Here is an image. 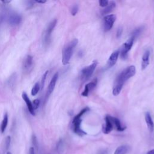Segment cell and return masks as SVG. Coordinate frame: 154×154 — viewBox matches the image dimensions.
Wrapping results in <instances>:
<instances>
[{
	"mask_svg": "<svg viewBox=\"0 0 154 154\" xmlns=\"http://www.w3.org/2000/svg\"><path fill=\"white\" fill-rule=\"evenodd\" d=\"M34 2H35L37 3H39V4H44V3H45L46 2V1H43V0H42V1H37V0H36V1H34Z\"/></svg>",
	"mask_w": 154,
	"mask_h": 154,
	"instance_id": "32",
	"label": "cell"
},
{
	"mask_svg": "<svg viewBox=\"0 0 154 154\" xmlns=\"http://www.w3.org/2000/svg\"><path fill=\"white\" fill-rule=\"evenodd\" d=\"M48 72L49 71L48 70H46L43 75V76L42 78V79H41V85H40V88H41V90H42L44 87V85H45V81H46V77L48 76Z\"/></svg>",
	"mask_w": 154,
	"mask_h": 154,
	"instance_id": "23",
	"label": "cell"
},
{
	"mask_svg": "<svg viewBox=\"0 0 154 154\" xmlns=\"http://www.w3.org/2000/svg\"><path fill=\"white\" fill-rule=\"evenodd\" d=\"M8 20L10 25L12 26H16L20 23L22 17L19 14L16 12H13L9 14Z\"/></svg>",
	"mask_w": 154,
	"mask_h": 154,
	"instance_id": "11",
	"label": "cell"
},
{
	"mask_svg": "<svg viewBox=\"0 0 154 154\" xmlns=\"http://www.w3.org/2000/svg\"><path fill=\"white\" fill-rule=\"evenodd\" d=\"M57 23V20L56 19L52 20L48 25L45 33H44V37H43V42L46 45H48L51 40V34L52 31H54L56 25Z\"/></svg>",
	"mask_w": 154,
	"mask_h": 154,
	"instance_id": "6",
	"label": "cell"
},
{
	"mask_svg": "<svg viewBox=\"0 0 154 154\" xmlns=\"http://www.w3.org/2000/svg\"><path fill=\"white\" fill-rule=\"evenodd\" d=\"M116 6V2L114 1L109 2L108 5L101 11L102 15H105V14L107 15V14H108L113 9H114Z\"/></svg>",
	"mask_w": 154,
	"mask_h": 154,
	"instance_id": "17",
	"label": "cell"
},
{
	"mask_svg": "<svg viewBox=\"0 0 154 154\" xmlns=\"http://www.w3.org/2000/svg\"><path fill=\"white\" fill-rule=\"evenodd\" d=\"M136 72L135 67L133 65L129 66L123 69L116 78L112 88V94L117 96L120 94L122 89L127 80L134 76Z\"/></svg>",
	"mask_w": 154,
	"mask_h": 154,
	"instance_id": "1",
	"label": "cell"
},
{
	"mask_svg": "<svg viewBox=\"0 0 154 154\" xmlns=\"http://www.w3.org/2000/svg\"><path fill=\"white\" fill-rule=\"evenodd\" d=\"M11 2V1H10V0H5V1H1V2H2L3 4H10Z\"/></svg>",
	"mask_w": 154,
	"mask_h": 154,
	"instance_id": "31",
	"label": "cell"
},
{
	"mask_svg": "<svg viewBox=\"0 0 154 154\" xmlns=\"http://www.w3.org/2000/svg\"><path fill=\"white\" fill-rule=\"evenodd\" d=\"M28 154H35V151H34V148L33 147H31L29 149V153Z\"/></svg>",
	"mask_w": 154,
	"mask_h": 154,
	"instance_id": "30",
	"label": "cell"
},
{
	"mask_svg": "<svg viewBox=\"0 0 154 154\" xmlns=\"http://www.w3.org/2000/svg\"><path fill=\"white\" fill-rule=\"evenodd\" d=\"M8 114L7 112H5L4 115V117L2 120L1 126H0V131H1V133H4L5 132L6 128L7 126V125H8Z\"/></svg>",
	"mask_w": 154,
	"mask_h": 154,
	"instance_id": "19",
	"label": "cell"
},
{
	"mask_svg": "<svg viewBox=\"0 0 154 154\" xmlns=\"http://www.w3.org/2000/svg\"><path fill=\"white\" fill-rule=\"evenodd\" d=\"M112 117V116H111L110 115H106L105 117V123L103 126L102 132L105 134H109L112 131L113 128H114Z\"/></svg>",
	"mask_w": 154,
	"mask_h": 154,
	"instance_id": "8",
	"label": "cell"
},
{
	"mask_svg": "<svg viewBox=\"0 0 154 154\" xmlns=\"http://www.w3.org/2000/svg\"><path fill=\"white\" fill-rule=\"evenodd\" d=\"M32 143L34 144V146L35 147H37V138L35 137V135H32ZM34 147H33L34 148Z\"/></svg>",
	"mask_w": 154,
	"mask_h": 154,
	"instance_id": "29",
	"label": "cell"
},
{
	"mask_svg": "<svg viewBox=\"0 0 154 154\" xmlns=\"http://www.w3.org/2000/svg\"><path fill=\"white\" fill-rule=\"evenodd\" d=\"M40 85L39 83L36 82L31 89V95L32 96H34L37 95V94L38 93V91L40 90Z\"/></svg>",
	"mask_w": 154,
	"mask_h": 154,
	"instance_id": "22",
	"label": "cell"
},
{
	"mask_svg": "<svg viewBox=\"0 0 154 154\" xmlns=\"http://www.w3.org/2000/svg\"><path fill=\"white\" fill-rule=\"evenodd\" d=\"M97 65V61H94L88 66L84 67L81 72V79L82 81H86L91 76L93 75L96 67Z\"/></svg>",
	"mask_w": 154,
	"mask_h": 154,
	"instance_id": "4",
	"label": "cell"
},
{
	"mask_svg": "<svg viewBox=\"0 0 154 154\" xmlns=\"http://www.w3.org/2000/svg\"><path fill=\"white\" fill-rule=\"evenodd\" d=\"M33 64V57L30 55H28L25 57L23 63V71L25 72H28L30 71L31 69L32 68Z\"/></svg>",
	"mask_w": 154,
	"mask_h": 154,
	"instance_id": "13",
	"label": "cell"
},
{
	"mask_svg": "<svg viewBox=\"0 0 154 154\" xmlns=\"http://www.w3.org/2000/svg\"><path fill=\"white\" fill-rule=\"evenodd\" d=\"M99 5L101 7H106L108 4L109 1L107 0H100L99 1Z\"/></svg>",
	"mask_w": 154,
	"mask_h": 154,
	"instance_id": "27",
	"label": "cell"
},
{
	"mask_svg": "<svg viewBox=\"0 0 154 154\" xmlns=\"http://www.w3.org/2000/svg\"><path fill=\"white\" fill-rule=\"evenodd\" d=\"M122 33H123V29L120 27L118 28V29L117 30V32H116V37L117 38H120L122 35Z\"/></svg>",
	"mask_w": 154,
	"mask_h": 154,
	"instance_id": "28",
	"label": "cell"
},
{
	"mask_svg": "<svg viewBox=\"0 0 154 154\" xmlns=\"http://www.w3.org/2000/svg\"><path fill=\"white\" fill-rule=\"evenodd\" d=\"M78 9H79V8H78V5H76V4L73 5L71 9H70L71 14L72 16H75L76 14V13H78Z\"/></svg>",
	"mask_w": 154,
	"mask_h": 154,
	"instance_id": "24",
	"label": "cell"
},
{
	"mask_svg": "<svg viewBox=\"0 0 154 154\" xmlns=\"http://www.w3.org/2000/svg\"><path fill=\"white\" fill-rule=\"evenodd\" d=\"M144 29L143 26H140L138 27L137 28H135L132 32L131 34V36L132 38H134L135 40L141 34V32H143Z\"/></svg>",
	"mask_w": 154,
	"mask_h": 154,
	"instance_id": "21",
	"label": "cell"
},
{
	"mask_svg": "<svg viewBox=\"0 0 154 154\" xmlns=\"http://www.w3.org/2000/svg\"><path fill=\"white\" fill-rule=\"evenodd\" d=\"M128 151H129L128 146L126 145H122L118 147L116 149L114 154H126L128 152Z\"/></svg>",
	"mask_w": 154,
	"mask_h": 154,
	"instance_id": "20",
	"label": "cell"
},
{
	"mask_svg": "<svg viewBox=\"0 0 154 154\" xmlns=\"http://www.w3.org/2000/svg\"><path fill=\"white\" fill-rule=\"evenodd\" d=\"M119 54H120L119 50H116V51H114L111 54V55L109 56V57L107 61V63H106V67L107 68H111L116 64V63L118 60Z\"/></svg>",
	"mask_w": 154,
	"mask_h": 154,
	"instance_id": "12",
	"label": "cell"
},
{
	"mask_svg": "<svg viewBox=\"0 0 154 154\" xmlns=\"http://www.w3.org/2000/svg\"><path fill=\"white\" fill-rule=\"evenodd\" d=\"M10 142H11V137L10 136H7L5 138V147L6 150L8 149L10 146Z\"/></svg>",
	"mask_w": 154,
	"mask_h": 154,
	"instance_id": "26",
	"label": "cell"
},
{
	"mask_svg": "<svg viewBox=\"0 0 154 154\" xmlns=\"http://www.w3.org/2000/svg\"><path fill=\"white\" fill-rule=\"evenodd\" d=\"M78 40L77 38H73L69 42L63 49L62 51V63L63 65L67 64L73 54L75 48L77 46Z\"/></svg>",
	"mask_w": 154,
	"mask_h": 154,
	"instance_id": "3",
	"label": "cell"
},
{
	"mask_svg": "<svg viewBox=\"0 0 154 154\" xmlns=\"http://www.w3.org/2000/svg\"><path fill=\"white\" fill-rule=\"evenodd\" d=\"M150 52L149 49H146L143 54L142 59H141V69L144 70L149 66L150 63Z\"/></svg>",
	"mask_w": 154,
	"mask_h": 154,
	"instance_id": "14",
	"label": "cell"
},
{
	"mask_svg": "<svg viewBox=\"0 0 154 154\" xmlns=\"http://www.w3.org/2000/svg\"><path fill=\"white\" fill-rule=\"evenodd\" d=\"M22 99H23V100L25 101V102L27 108H28L29 112H30V114L32 116H35V111L33 108L32 102L30 100L29 98L28 97V96L27 95V94L25 92H23L22 94Z\"/></svg>",
	"mask_w": 154,
	"mask_h": 154,
	"instance_id": "15",
	"label": "cell"
},
{
	"mask_svg": "<svg viewBox=\"0 0 154 154\" xmlns=\"http://www.w3.org/2000/svg\"><path fill=\"white\" fill-rule=\"evenodd\" d=\"M116 20V16L114 14L105 15L103 17L104 31L106 32L109 31L112 28Z\"/></svg>",
	"mask_w": 154,
	"mask_h": 154,
	"instance_id": "7",
	"label": "cell"
},
{
	"mask_svg": "<svg viewBox=\"0 0 154 154\" xmlns=\"http://www.w3.org/2000/svg\"><path fill=\"white\" fill-rule=\"evenodd\" d=\"M146 154H154V149L149 150Z\"/></svg>",
	"mask_w": 154,
	"mask_h": 154,
	"instance_id": "33",
	"label": "cell"
},
{
	"mask_svg": "<svg viewBox=\"0 0 154 154\" xmlns=\"http://www.w3.org/2000/svg\"><path fill=\"white\" fill-rule=\"evenodd\" d=\"M40 101L38 99H34L32 102V106H33V108L34 109V111L35 109H37L38 106H39V105H40Z\"/></svg>",
	"mask_w": 154,
	"mask_h": 154,
	"instance_id": "25",
	"label": "cell"
},
{
	"mask_svg": "<svg viewBox=\"0 0 154 154\" xmlns=\"http://www.w3.org/2000/svg\"><path fill=\"white\" fill-rule=\"evenodd\" d=\"M112 122L114 123V126L116 128L117 131H123L126 128V126H123L122 125V123L120 121V120L115 117H112Z\"/></svg>",
	"mask_w": 154,
	"mask_h": 154,
	"instance_id": "18",
	"label": "cell"
},
{
	"mask_svg": "<svg viewBox=\"0 0 154 154\" xmlns=\"http://www.w3.org/2000/svg\"><path fill=\"white\" fill-rule=\"evenodd\" d=\"M97 83V78H94V79H93L91 82L87 83L85 85V88L84 91L81 93V95L84 97H87L88 96V95L89 94V93H90L91 91H92L95 87L96 86Z\"/></svg>",
	"mask_w": 154,
	"mask_h": 154,
	"instance_id": "9",
	"label": "cell"
},
{
	"mask_svg": "<svg viewBox=\"0 0 154 154\" xmlns=\"http://www.w3.org/2000/svg\"><path fill=\"white\" fill-rule=\"evenodd\" d=\"M134 40L135 39L132 37H131L123 44L121 50L120 51V55L122 59L126 60L127 58L128 54L129 52V51L131 49L133 46Z\"/></svg>",
	"mask_w": 154,
	"mask_h": 154,
	"instance_id": "5",
	"label": "cell"
},
{
	"mask_svg": "<svg viewBox=\"0 0 154 154\" xmlns=\"http://www.w3.org/2000/svg\"><path fill=\"white\" fill-rule=\"evenodd\" d=\"M144 118H145V121L149 131L150 132H152L154 131V123L152 120L150 113L149 112H146L145 113Z\"/></svg>",
	"mask_w": 154,
	"mask_h": 154,
	"instance_id": "16",
	"label": "cell"
},
{
	"mask_svg": "<svg viewBox=\"0 0 154 154\" xmlns=\"http://www.w3.org/2000/svg\"><path fill=\"white\" fill-rule=\"evenodd\" d=\"M58 79V73L57 72L54 75V76H52V78L48 85L47 91H46V98H48L51 94V93L53 92Z\"/></svg>",
	"mask_w": 154,
	"mask_h": 154,
	"instance_id": "10",
	"label": "cell"
},
{
	"mask_svg": "<svg viewBox=\"0 0 154 154\" xmlns=\"http://www.w3.org/2000/svg\"><path fill=\"white\" fill-rule=\"evenodd\" d=\"M90 110L88 107H85L83 108L78 114H76L73 119L72 122V129L74 133L76 134L79 136H83L86 135V132L82 130L81 127V123H82V116L88 112Z\"/></svg>",
	"mask_w": 154,
	"mask_h": 154,
	"instance_id": "2",
	"label": "cell"
},
{
	"mask_svg": "<svg viewBox=\"0 0 154 154\" xmlns=\"http://www.w3.org/2000/svg\"><path fill=\"white\" fill-rule=\"evenodd\" d=\"M7 154H11V153L10 152H7Z\"/></svg>",
	"mask_w": 154,
	"mask_h": 154,
	"instance_id": "34",
	"label": "cell"
}]
</instances>
